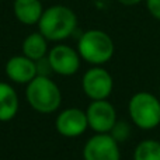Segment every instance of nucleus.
<instances>
[{
  "label": "nucleus",
  "instance_id": "obj_8",
  "mask_svg": "<svg viewBox=\"0 0 160 160\" xmlns=\"http://www.w3.org/2000/svg\"><path fill=\"white\" fill-rule=\"evenodd\" d=\"M48 61L53 73L59 76H73L80 68V55L76 49L65 44H58L48 52Z\"/></svg>",
  "mask_w": 160,
  "mask_h": 160
},
{
  "label": "nucleus",
  "instance_id": "obj_5",
  "mask_svg": "<svg viewBox=\"0 0 160 160\" xmlns=\"http://www.w3.org/2000/svg\"><path fill=\"white\" fill-rule=\"evenodd\" d=\"M82 88L91 100H107L114 88V80L107 69L101 66H93L83 75Z\"/></svg>",
  "mask_w": 160,
  "mask_h": 160
},
{
  "label": "nucleus",
  "instance_id": "obj_18",
  "mask_svg": "<svg viewBox=\"0 0 160 160\" xmlns=\"http://www.w3.org/2000/svg\"><path fill=\"white\" fill-rule=\"evenodd\" d=\"M118 2L124 6H136V4H139V3L145 2V0H118Z\"/></svg>",
  "mask_w": 160,
  "mask_h": 160
},
{
  "label": "nucleus",
  "instance_id": "obj_7",
  "mask_svg": "<svg viewBox=\"0 0 160 160\" xmlns=\"http://www.w3.org/2000/svg\"><path fill=\"white\" fill-rule=\"evenodd\" d=\"M88 128L96 133H110L115 125L117 111L108 100H96L91 101L86 110Z\"/></svg>",
  "mask_w": 160,
  "mask_h": 160
},
{
  "label": "nucleus",
  "instance_id": "obj_11",
  "mask_svg": "<svg viewBox=\"0 0 160 160\" xmlns=\"http://www.w3.org/2000/svg\"><path fill=\"white\" fill-rule=\"evenodd\" d=\"M13 10L16 18L25 25L38 24L44 13L41 0H14Z\"/></svg>",
  "mask_w": 160,
  "mask_h": 160
},
{
  "label": "nucleus",
  "instance_id": "obj_4",
  "mask_svg": "<svg viewBox=\"0 0 160 160\" xmlns=\"http://www.w3.org/2000/svg\"><path fill=\"white\" fill-rule=\"evenodd\" d=\"M128 112L138 128L143 131L155 129L160 125V100L149 91L135 93L129 100Z\"/></svg>",
  "mask_w": 160,
  "mask_h": 160
},
{
  "label": "nucleus",
  "instance_id": "obj_14",
  "mask_svg": "<svg viewBox=\"0 0 160 160\" xmlns=\"http://www.w3.org/2000/svg\"><path fill=\"white\" fill-rule=\"evenodd\" d=\"M133 160H160V142L156 139H145L136 145Z\"/></svg>",
  "mask_w": 160,
  "mask_h": 160
},
{
  "label": "nucleus",
  "instance_id": "obj_6",
  "mask_svg": "<svg viewBox=\"0 0 160 160\" xmlns=\"http://www.w3.org/2000/svg\"><path fill=\"white\" fill-rule=\"evenodd\" d=\"M84 160H121L119 143L110 133H96L83 148Z\"/></svg>",
  "mask_w": 160,
  "mask_h": 160
},
{
  "label": "nucleus",
  "instance_id": "obj_1",
  "mask_svg": "<svg viewBox=\"0 0 160 160\" xmlns=\"http://www.w3.org/2000/svg\"><path fill=\"white\" fill-rule=\"evenodd\" d=\"M38 31L48 41H63L75 32L78 27V17L70 7L55 4L45 8L38 21Z\"/></svg>",
  "mask_w": 160,
  "mask_h": 160
},
{
  "label": "nucleus",
  "instance_id": "obj_10",
  "mask_svg": "<svg viewBox=\"0 0 160 160\" xmlns=\"http://www.w3.org/2000/svg\"><path fill=\"white\" fill-rule=\"evenodd\" d=\"M6 76L17 84H28L32 79L37 78L35 61L24 55L11 56L4 66Z\"/></svg>",
  "mask_w": 160,
  "mask_h": 160
},
{
  "label": "nucleus",
  "instance_id": "obj_2",
  "mask_svg": "<svg viewBox=\"0 0 160 160\" xmlns=\"http://www.w3.org/2000/svg\"><path fill=\"white\" fill-rule=\"evenodd\" d=\"M25 98L32 110L41 114H52L61 107L62 93L55 82L47 76H37L27 84Z\"/></svg>",
  "mask_w": 160,
  "mask_h": 160
},
{
  "label": "nucleus",
  "instance_id": "obj_12",
  "mask_svg": "<svg viewBox=\"0 0 160 160\" xmlns=\"http://www.w3.org/2000/svg\"><path fill=\"white\" fill-rule=\"evenodd\" d=\"M20 100L17 91L8 83L0 82V122L11 121L17 115Z\"/></svg>",
  "mask_w": 160,
  "mask_h": 160
},
{
  "label": "nucleus",
  "instance_id": "obj_17",
  "mask_svg": "<svg viewBox=\"0 0 160 160\" xmlns=\"http://www.w3.org/2000/svg\"><path fill=\"white\" fill-rule=\"evenodd\" d=\"M145 3L150 16L160 21V0H145Z\"/></svg>",
  "mask_w": 160,
  "mask_h": 160
},
{
  "label": "nucleus",
  "instance_id": "obj_16",
  "mask_svg": "<svg viewBox=\"0 0 160 160\" xmlns=\"http://www.w3.org/2000/svg\"><path fill=\"white\" fill-rule=\"evenodd\" d=\"M35 66H37V76H47V78H49L51 73H53L49 61H48V56L39 59V61H35Z\"/></svg>",
  "mask_w": 160,
  "mask_h": 160
},
{
  "label": "nucleus",
  "instance_id": "obj_3",
  "mask_svg": "<svg viewBox=\"0 0 160 160\" xmlns=\"http://www.w3.org/2000/svg\"><path fill=\"white\" fill-rule=\"evenodd\" d=\"M114 41L102 30H87L82 34L78 42V52L80 58L93 66L107 63L114 55Z\"/></svg>",
  "mask_w": 160,
  "mask_h": 160
},
{
  "label": "nucleus",
  "instance_id": "obj_13",
  "mask_svg": "<svg viewBox=\"0 0 160 160\" xmlns=\"http://www.w3.org/2000/svg\"><path fill=\"white\" fill-rule=\"evenodd\" d=\"M48 39L41 32H32L22 42V55L32 61H39L48 55Z\"/></svg>",
  "mask_w": 160,
  "mask_h": 160
},
{
  "label": "nucleus",
  "instance_id": "obj_9",
  "mask_svg": "<svg viewBox=\"0 0 160 160\" xmlns=\"http://www.w3.org/2000/svg\"><path fill=\"white\" fill-rule=\"evenodd\" d=\"M55 128L62 136L66 138H76L87 131L88 122L86 111L80 108H66L56 117Z\"/></svg>",
  "mask_w": 160,
  "mask_h": 160
},
{
  "label": "nucleus",
  "instance_id": "obj_15",
  "mask_svg": "<svg viewBox=\"0 0 160 160\" xmlns=\"http://www.w3.org/2000/svg\"><path fill=\"white\" fill-rule=\"evenodd\" d=\"M110 135L115 139L118 143L125 142L131 135V127L129 124H127L125 121H117L115 125L112 127V129L110 131Z\"/></svg>",
  "mask_w": 160,
  "mask_h": 160
}]
</instances>
